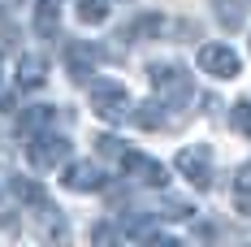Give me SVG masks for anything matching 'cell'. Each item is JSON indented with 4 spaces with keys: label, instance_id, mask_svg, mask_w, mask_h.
I'll list each match as a JSON object with an SVG mask.
<instances>
[{
    "label": "cell",
    "instance_id": "2e32d148",
    "mask_svg": "<svg viewBox=\"0 0 251 247\" xmlns=\"http://www.w3.org/2000/svg\"><path fill=\"white\" fill-rule=\"evenodd\" d=\"M52 122V109H30L22 117V130H39V126H48Z\"/></svg>",
    "mask_w": 251,
    "mask_h": 247
},
{
    "label": "cell",
    "instance_id": "4fadbf2b",
    "mask_svg": "<svg viewBox=\"0 0 251 247\" xmlns=\"http://www.w3.org/2000/svg\"><path fill=\"white\" fill-rule=\"evenodd\" d=\"M9 187H13V195H18V199H26V204H48L44 187H39V182H30V178H13Z\"/></svg>",
    "mask_w": 251,
    "mask_h": 247
},
{
    "label": "cell",
    "instance_id": "8992f818",
    "mask_svg": "<svg viewBox=\"0 0 251 247\" xmlns=\"http://www.w3.org/2000/svg\"><path fill=\"white\" fill-rule=\"evenodd\" d=\"M148 78H151V87H156L160 96H191L186 70H182V65H174V61H165V65H151Z\"/></svg>",
    "mask_w": 251,
    "mask_h": 247
},
{
    "label": "cell",
    "instance_id": "8fae6325",
    "mask_svg": "<svg viewBox=\"0 0 251 247\" xmlns=\"http://www.w3.org/2000/svg\"><path fill=\"white\" fill-rule=\"evenodd\" d=\"M108 13H113V0H78V22L87 26H100Z\"/></svg>",
    "mask_w": 251,
    "mask_h": 247
},
{
    "label": "cell",
    "instance_id": "9c48e42d",
    "mask_svg": "<svg viewBox=\"0 0 251 247\" xmlns=\"http://www.w3.org/2000/svg\"><path fill=\"white\" fill-rule=\"evenodd\" d=\"M44 78H48V61L44 56H22L18 61V87H26V91H35V87H44Z\"/></svg>",
    "mask_w": 251,
    "mask_h": 247
},
{
    "label": "cell",
    "instance_id": "9a60e30c",
    "mask_svg": "<svg viewBox=\"0 0 251 247\" xmlns=\"http://www.w3.org/2000/svg\"><path fill=\"white\" fill-rule=\"evenodd\" d=\"M56 13H61V9H56V0H39V30H56Z\"/></svg>",
    "mask_w": 251,
    "mask_h": 247
},
{
    "label": "cell",
    "instance_id": "6da1fadb",
    "mask_svg": "<svg viewBox=\"0 0 251 247\" xmlns=\"http://www.w3.org/2000/svg\"><path fill=\"white\" fill-rule=\"evenodd\" d=\"M91 109H96V117H104V122H122L126 113H130V91H126L122 82L100 78V82H91Z\"/></svg>",
    "mask_w": 251,
    "mask_h": 247
},
{
    "label": "cell",
    "instance_id": "7c38bea8",
    "mask_svg": "<svg viewBox=\"0 0 251 247\" xmlns=\"http://www.w3.org/2000/svg\"><path fill=\"white\" fill-rule=\"evenodd\" d=\"M134 122L143 126V130H160V126H165V100H151V104H139Z\"/></svg>",
    "mask_w": 251,
    "mask_h": 247
},
{
    "label": "cell",
    "instance_id": "3957f363",
    "mask_svg": "<svg viewBox=\"0 0 251 247\" xmlns=\"http://www.w3.org/2000/svg\"><path fill=\"white\" fill-rule=\"evenodd\" d=\"M174 165H177V173H182L195 191L212 187V152H208V148H182Z\"/></svg>",
    "mask_w": 251,
    "mask_h": 247
},
{
    "label": "cell",
    "instance_id": "7a4b0ae2",
    "mask_svg": "<svg viewBox=\"0 0 251 247\" xmlns=\"http://www.w3.org/2000/svg\"><path fill=\"white\" fill-rule=\"evenodd\" d=\"M117 165H122L126 178H134V182H143V187H165L169 182V169L160 165V161H151L143 152H117Z\"/></svg>",
    "mask_w": 251,
    "mask_h": 247
},
{
    "label": "cell",
    "instance_id": "5b68a950",
    "mask_svg": "<svg viewBox=\"0 0 251 247\" xmlns=\"http://www.w3.org/2000/svg\"><path fill=\"white\" fill-rule=\"evenodd\" d=\"M26 152H30V161H35L39 169H56V165H65V156H70V143H65L61 135H35Z\"/></svg>",
    "mask_w": 251,
    "mask_h": 247
},
{
    "label": "cell",
    "instance_id": "52a82bcc",
    "mask_svg": "<svg viewBox=\"0 0 251 247\" xmlns=\"http://www.w3.org/2000/svg\"><path fill=\"white\" fill-rule=\"evenodd\" d=\"M65 187H70V191H100V187H104L100 165H91V161H74V165H65Z\"/></svg>",
    "mask_w": 251,
    "mask_h": 247
},
{
    "label": "cell",
    "instance_id": "ba28073f",
    "mask_svg": "<svg viewBox=\"0 0 251 247\" xmlns=\"http://www.w3.org/2000/svg\"><path fill=\"white\" fill-rule=\"evenodd\" d=\"M65 65H70V78H74V82H87L91 70H96V48L70 44V48H65Z\"/></svg>",
    "mask_w": 251,
    "mask_h": 247
},
{
    "label": "cell",
    "instance_id": "5bb4252c",
    "mask_svg": "<svg viewBox=\"0 0 251 247\" xmlns=\"http://www.w3.org/2000/svg\"><path fill=\"white\" fill-rule=\"evenodd\" d=\"M229 122H234V130H243L251 139V100H238V104L229 109Z\"/></svg>",
    "mask_w": 251,
    "mask_h": 247
},
{
    "label": "cell",
    "instance_id": "277c9868",
    "mask_svg": "<svg viewBox=\"0 0 251 247\" xmlns=\"http://www.w3.org/2000/svg\"><path fill=\"white\" fill-rule=\"evenodd\" d=\"M200 70L212 78H238L243 74V61H238V52L229 48V44H203L200 48Z\"/></svg>",
    "mask_w": 251,
    "mask_h": 247
},
{
    "label": "cell",
    "instance_id": "30bf717a",
    "mask_svg": "<svg viewBox=\"0 0 251 247\" xmlns=\"http://www.w3.org/2000/svg\"><path fill=\"white\" fill-rule=\"evenodd\" d=\"M234 208L243 217H251V161L238 165V173H234Z\"/></svg>",
    "mask_w": 251,
    "mask_h": 247
}]
</instances>
